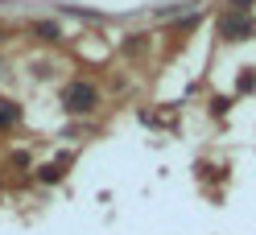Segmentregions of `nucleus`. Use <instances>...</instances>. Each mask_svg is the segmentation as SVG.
Instances as JSON below:
<instances>
[{
  "label": "nucleus",
  "mask_w": 256,
  "mask_h": 235,
  "mask_svg": "<svg viewBox=\"0 0 256 235\" xmlns=\"http://www.w3.org/2000/svg\"><path fill=\"white\" fill-rule=\"evenodd\" d=\"M100 103V91H95V83H83V78H74V83L62 87V107L66 112H91V107Z\"/></svg>",
  "instance_id": "obj_1"
},
{
  "label": "nucleus",
  "mask_w": 256,
  "mask_h": 235,
  "mask_svg": "<svg viewBox=\"0 0 256 235\" xmlns=\"http://www.w3.org/2000/svg\"><path fill=\"white\" fill-rule=\"evenodd\" d=\"M252 29H256V25H252V17H248V12H232V17H223L219 33L228 37V41H240V37H248Z\"/></svg>",
  "instance_id": "obj_2"
},
{
  "label": "nucleus",
  "mask_w": 256,
  "mask_h": 235,
  "mask_svg": "<svg viewBox=\"0 0 256 235\" xmlns=\"http://www.w3.org/2000/svg\"><path fill=\"white\" fill-rule=\"evenodd\" d=\"M21 120V107L17 103H0V128H12Z\"/></svg>",
  "instance_id": "obj_3"
},
{
  "label": "nucleus",
  "mask_w": 256,
  "mask_h": 235,
  "mask_svg": "<svg viewBox=\"0 0 256 235\" xmlns=\"http://www.w3.org/2000/svg\"><path fill=\"white\" fill-rule=\"evenodd\" d=\"M34 33H42V41H54V37H58V25L42 21V25H34Z\"/></svg>",
  "instance_id": "obj_4"
},
{
  "label": "nucleus",
  "mask_w": 256,
  "mask_h": 235,
  "mask_svg": "<svg viewBox=\"0 0 256 235\" xmlns=\"http://www.w3.org/2000/svg\"><path fill=\"white\" fill-rule=\"evenodd\" d=\"M62 178V165H46L42 169V182H58Z\"/></svg>",
  "instance_id": "obj_5"
},
{
  "label": "nucleus",
  "mask_w": 256,
  "mask_h": 235,
  "mask_svg": "<svg viewBox=\"0 0 256 235\" xmlns=\"http://www.w3.org/2000/svg\"><path fill=\"white\" fill-rule=\"evenodd\" d=\"M248 4H252V0H232V8H236V12H248Z\"/></svg>",
  "instance_id": "obj_6"
}]
</instances>
